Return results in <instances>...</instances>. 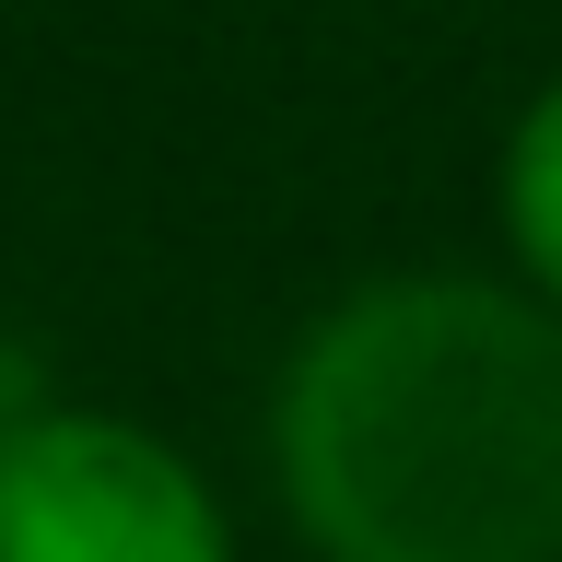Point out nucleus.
<instances>
[{
	"instance_id": "3",
	"label": "nucleus",
	"mask_w": 562,
	"mask_h": 562,
	"mask_svg": "<svg viewBox=\"0 0 562 562\" xmlns=\"http://www.w3.org/2000/svg\"><path fill=\"white\" fill-rule=\"evenodd\" d=\"M492 223H504V281H527L562 316V70L527 82L492 153Z\"/></svg>"
},
{
	"instance_id": "2",
	"label": "nucleus",
	"mask_w": 562,
	"mask_h": 562,
	"mask_svg": "<svg viewBox=\"0 0 562 562\" xmlns=\"http://www.w3.org/2000/svg\"><path fill=\"white\" fill-rule=\"evenodd\" d=\"M0 562H235V516L130 411L0 422Z\"/></svg>"
},
{
	"instance_id": "1",
	"label": "nucleus",
	"mask_w": 562,
	"mask_h": 562,
	"mask_svg": "<svg viewBox=\"0 0 562 562\" xmlns=\"http://www.w3.org/2000/svg\"><path fill=\"white\" fill-rule=\"evenodd\" d=\"M305 562H562V316L504 270H363L270 363Z\"/></svg>"
}]
</instances>
